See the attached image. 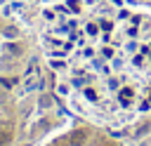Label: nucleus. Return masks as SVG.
Instances as JSON below:
<instances>
[{
	"instance_id": "nucleus-1",
	"label": "nucleus",
	"mask_w": 151,
	"mask_h": 146,
	"mask_svg": "<svg viewBox=\"0 0 151 146\" xmlns=\"http://www.w3.org/2000/svg\"><path fill=\"white\" fill-rule=\"evenodd\" d=\"M35 40L59 101L123 130L151 115V9L134 0H47Z\"/></svg>"
},
{
	"instance_id": "nucleus-2",
	"label": "nucleus",
	"mask_w": 151,
	"mask_h": 146,
	"mask_svg": "<svg viewBox=\"0 0 151 146\" xmlns=\"http://www.w3.org/2000/svg\"><path fill=\"white\" fill-rule=\"evenodd\" d=\"M40 146H125V144L116 137L113 130L80 120L78 125H71V127L54 132Z\"/></svg>"
},
{
	"instance_id": "nucleus-3",
	"label": "nucleus",
	"mask_w": 151,
	"mask_h": 146,
	"mask_svg": "<svg viewBox=\"0 0 151 146\" xmlns=\"http://www.w3.org/2000/svg\"><path fill=\"white\" fill-rule=\"evenodd\" d=\"M19 104L12 87L0 78V146H14L19 139Z\"/></svg>"
},
{
	"instance_id": "nucleus-4",
	"label": "nucleus",
	"mask_w": 151,
	"mask_h": 146,
	"mask_svg": "<svg viewBox=\"0 0 151 146\" xmlns=\"http://www.w3.org/2000/svg\"><path fill=\"white\" fill-rule=\"evenodd\" d=\"M134 2H142V5H151V0H134Z\"/></svg>"
}]
</instances>
